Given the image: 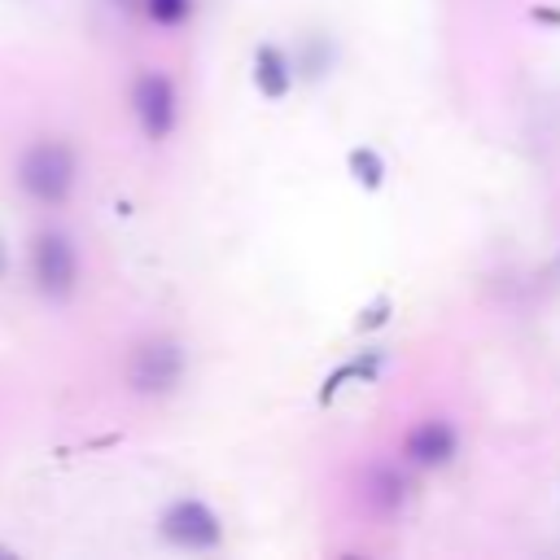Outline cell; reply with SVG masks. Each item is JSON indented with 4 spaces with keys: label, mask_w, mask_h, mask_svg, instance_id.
Instances as JSON below:
<instances>
[{
    "label": "cell",
    "mask_w": 560,
    "mask_h": 560,
    "mask_svg": "<svg viewBox=\"0 0 560 560\" xmlns=\"http://www.w3.org/2000/svg\"><path fill=\"white\" fill-rule=\"evenodd\" d=\"M346 171H350L368 192H376V188L385 184V158H381L376 149H368V144H359V149L346 153Z\"/></svg>",
    "instance_id": "cell-10"
},
{
    "label": "cell",
    "mask_w": 560,
    "mask_h": 560,
    "mask_svg": "<svg viewBox=\"0 0 560 560\" xmlns=\"http://www.w3.org/2000/svg\"><path fill=\"white\" fill-rule=\"evenodd\" d=\"M381 363H385V354H381V350H363L354 363H341V368H337V372L324 381V389H319V402H328V398H332V394H337L346 381H372V376L381 372Z\"/></svg>",
    "instance_id": "cell-9"
},
{
    "label": "cell",
    "mask_w": 560,
    "mask_h": 560,
    "mask_svg": "<svg viewBox=\"0 0 560 560\" xmlns=\"http://www.w3.org/2000/svg\"><path fill=\"white\" fill-rule=\"evenodd\" d=\"M31 271H35V284L44 298H52V302L70 298L79 284V254H74L70 236L66 232H39L35 249H31Z\"/></svg>",
    "instance_id": "cell-3"
},
{
    "label": "cell",
    "mask_w": 560,
    "mask_h": 560,
    "mask_svg": "<svg viewBox=\"0 0 560 560\" xmlns=\"http://www.w3.org/2000/svg\"><path fill=\"white\" fill-rule=\"evenodd\" d=\"M162 538L184 551H210L223 542V525H219L214 508H206L201 499H175L162 512Z\"/></svg>",
    "instance_id": "cell-5"
},
{
    "label": "cell",
    "mask_w": 560,
    "mask_h": 560,
    "mask_svg": "<svg viewBox=\"0 0 560 560\" xmlns=\"http://www.w3.org/2000/svg\"><path fill=\"white\" fill-rule=\"evenodd\" d=\"M131 109H136V122L149 140H166L175 131V118H179V96H175V83L158 70H144L136 74L131 83Z\"/></svg>",
    "instance_id": "cell-4"
},
{
    "label": "cell",
    "mask_w": 560,
    "mask_h": 560,
    "mask_svg": "<svg viewBox=\"0 0 560 560\" xmlns=\"http://www.w3.org/2000/svg\"><path fill=\"white\" fill-rule=\"evenodd\" d=\"M455 455H459V429L451 420H442V416L411 424L407 438H402V459L411 468H442Z\"/></svg>",
    "instance_id": "cell-6"
},
{
    "label": "cell",
    "mask_w": 560,
    "mask_h": 560,
    "mask_svg": "<svg viewBox=\"0 0 560 560\" xmlns=\"http://www.w3.org/2000/svg\"><path fill=\"white\" fill-rule=\"evenodd\" d=\"M144 13H149L158 26H179V22L192 13V0H144Z\"/></svg>",
    "instance_id": "cell-11"
},
{
    "label": "cell",
    "mask_w": 560,
    "mask_h": 560,
    "mask_svg": "<svg viewBox=\"0 0 560 560\" xmlns=\"http://www.w3.org/2000/svg\"><path fill=\"white\" fill-rule=\"evenodd\" d=\"M381 319H389V298H376L368 311H363V319H359V328H376Z\"/></svg>",
    "instance_id": "cell-12"
},
{
    "label": "cell",
    "mask_w": 560,
    "mask_h": 560,
    "mask_svg": "<svg viewBox=\"0 0 560 560\" xmlns=\"http://www.w3.org/2000/svg\"><path fill=\"white\" fill-rule=\"evenodd\" d=\"M184 368H188V359H184V346H179V341H171V337H149V341H140V346L131 350V359H127V385H131L136 394H144V398H162V394L179 389Z\"/></svg>",
    "instance_id": "cell-2"
},
{
    "label": "cell",
    "mask_w": 560,
    "mask_h": 560,
    "mask_svg": "<svg viewBox=\"0 0 560 560\" xmlns=\"http://www.w3.org/2000/svg\"><path fill=\"white\" fill-rule=\"evenodd\" d=\"M0 556H9V551H4V547H0Z\"/></svg>",
    "instance_id": "cell-15"
},
{
    "label": "cell",
    "mask_w": 560,
    "mask_h": 560,
    "mask_svg": "<svg viewBox=\"0 0 560 560\" xmlns=\"http://www.w3.org/2000/svg\"><path fill=\"white\" fill-rule=\"evenodd\" d=\"M74 175H79V162L66 140H35L18 162V184L44 206H61L74 188Z\"/></svg>",
    "instance_id": "cell-1"
},
{
    "label": "cell",
    "mask_w": 560,
    "mask_h": 560,
    "mask_svg": "<svg viewBox=\"0 0 560 560\" xmlns=\"http://www.w3.org/2000/svg\"><path fill=\"white\" fill-rule=\"evenodd\" d=\"M289 83H293V61L276 44H258L254 48V88L267 101H280V96H289Z\"/></svg>",
    "instance_id": "cell-8"
},
{
    "label": "cell",
    "mask_w": 560,
    "mask_h": 560,
    "mask_svg": "<svg viewBox=\"0 0 560 560\" xmlns=\"http://www.w3.org/2000/svg\"><path fill=\"white\" fill-rule=\"evenodd\" d=\"M0 276H4V245H0Z\"/></svg>",
    "instance_id": "cell-14"
},
{
    "label": "cell",
    "mask_w": 560,
    "mask_h": 560,
    "mask_svg": "<svg viewBox=\"0 0 560 560\" xmlns=\"http://www.w3.org/2000/svg\"><path fill=\"white\" fill-rule=\"evenodd\" d=\"M534 18H538V22H551V26H560V13H556V9H534Z\"/></svg>",
    "instance_id": "cell-13"
},
{
    "label": "cell",
    "mask_w": 560,
    "mask_h": 560,
    "mask_svg": "<svg viewBox=\"0 0 560 560\" xmlns=\"http://www.w3.org/2000/svg\"><path fill=\"white\" fill-rule=\"evenodd\" d=\"M407 494H411V481H407L402 468H394V464H372V468H368V477H363V499L372 503V512L394 516V512L407 503Z\"/></svg>",
    "instance_id": "cell-7"
}]
</instances>
